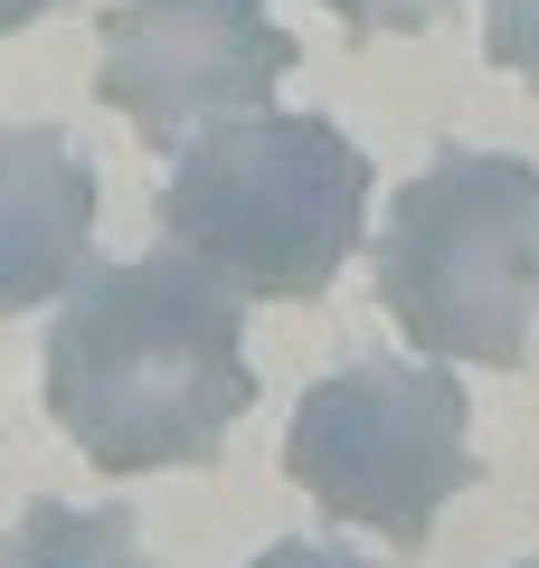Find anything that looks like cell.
Instances as JSON below:
<instances>
[{
  "mask_svg": "<svg viewBox=\"0 0 539 568\" xmlns=\"http://www.w3.org/2000/svg\"><path fill=\"white\" fill-rule=\"evenodd\" d=\"M246 398H256L246 294H227L209 265L171 246V256H114L77 275L48 332V417L85 446V465H209Z\"/></svg>",
  "mask_w": 539,
  "mask_h": 568,
  "instance_id": "6da1fadb",
  "label": "cell"
},
{
  "mask_svg": "<svg viewBox=\"0 0 539 568\" xmlns=\"http://www.w3.org/2000/svg\"><path fill=\"white\" fill-rule=\"evenodd\" d=\"M369 227V162L322 114H246L200 133L161 181V237L190 265L256 294V304H313L350 265Z\"/></svg>",
  "mask_w": 539,
  "mask_h": 568,
  "instance_id": "7a4b0ae2",
  "label": "cell"
},
{
  "mask_svg": "<svg viewBox=\"0 0 539 568\" xmlns=\"http://www.w3.org/2000/svg\"><path fill=\"white\" fill-rule=\"evenodd\" d=\"M379 304L436 361L520 369L539 323V171L511 152H436L388 200Z\"/></svg>",
  "mask_w": 539,
  "mask_h": 568,
  "instance_id": "3957f363",
  "label": "cell"
},
{
  "mask_svg": "<svg viewBox=\"0 0 539 568\" xmlns=\"http://www.w3.org/2000/svg\"><path fill=\"white\" fill-rule=\"evenodd\" d=\"M464 388L436 361H350L303 388L284 426V474L313 493L332 521H359L379 540L417 549L436 511L474 484V436H464Z\"/></svg>",
  "mask_w": 539,
  "mask_h": 568,
  "instance_id": "277c9868",
  "label": "cell"
},
{
  "mask_svg": "<svg viewBox=\"0 0 539 568\" xmlns=\"http://www.w3.org/2000/svg\"><path fill=\"white\" fill-rule=\"evenodd\" d=\"M95 95L133 114L142 142H190L218 123L265 114L294 77V39L265 0H114L95 20Z\"/></svg>",
  "mask_w": 539,
  "mask_h": 568,
  "instance_id": "5b68a950",
  "label": "cell"
},
{
  "mask_svg": "<svg viewBox=\"0 0 539 568\" xmlns=\"http://www.w3.org/2000/svg\"><path fill=\"white\" fill-rule=\"evenodd\" d=\"M95 162L58 123H0V313L77 294L95 256Z\"/></svg>",
  "mask_w": 539,
  "mask_h": 568,
  "instance_id": "8992f818",
  "label": "cell"
},
{
  "mask_svg": "<svg viewBox=\"0 0 539 568\" xmlns=\"http://www.w3.org/2000/svg\"><path fill=\"white\" fill-rule=\"evenodd\" d=\"M0 568H142V530L133 511H67V503H39L10 540H0Z\"/></svg>",
  "mask_w": 539,
  "mask_h": 568,
  "instance_id": "52a82bcc",
  "label": "cell"
},
{
  "mask_svg": "<svg viewBox=\"0 0 539 568\" xmlns=\"http://www.w3.org/2000/svg\"><path fill=\"white\" fill-rule=\"evenodd\" d=\"M482 48H492V67L539 85V0H492L482 10Z\"/></svg>",
  "mask_w": 539,
  "mask_h": 568,
  "instance_id": "ba28073f",
  "label": "cell"
},
{
  "mask_svg": "<svg viewBox=\"0 0 539 568\" xmlns=\"http://www.w3.org/2000/svg\"><path fill=\"white\" fill-rule=\"evenodd\" d=\"M322 10H332V20H350V29H388V39H398V29H426L445 0H322Z\"/></svg>",
  "mask_w": 539,
  "mask_h": 568,
  "instance_id": "9c48e42d",
  "label": "cell"
},
{
  "mask_svg": "<svg viewBox=\"0 0 539 568\" xmlns=\"http://www.w3.org/2000/svg\"><path fill=\"white\" fill-rule=\"evenodd\" d=\"M256 568H379V559H359V549H313V540H275Z\"/></svg>",
  "mask_w": 539,
  "mask_h": 568,
  "instance_id": "30bf717a",
  "label": "cell"
},
{
  "mask_svg": "<svg viewBox=\"0 0 539 568\" xmlns=\"http://www.w3.org/2000/svg\"><path fill=\"white\" fill-rule=\"evenodd\" d=\"M39 10H48V0H0V39H10V29H29Z\"/></svg>",
  "mask_w": 539,
  "mask_h": 568,
  "instance_id": "8fae6325",
  "label": "cell"
},
{
  "mask_svg": "<svg viewBox=\"0 0 539 568\" xmlns=\"http://www.w3.org/2000/svg\"><path fill=\"white\" fill-rule=\"evenodd\" d=\"M511 568H539V559H511Z\"/></svg>",
  "mask_w": 539,
  "mask_h": 568,
  "instance_id": "7c38bea8",
  "label": "cell"
}]
</instances>
